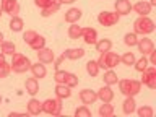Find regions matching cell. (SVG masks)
<instances>
[{
    "instance_id": "6da1fadb",
    "label": "cell",
    "mask_w": 156,
    "mask_h": 117,
    "mask_svg": "<svg viewBox=\"0 0 156 117\" xmlns=\"http://www.w3.org/2000/svg\"><path fill=\"white\" fill-rule=\"evenodd\" d=\"M154 21L150 16H138L133 23V33L141 34V36H148L154 31Z\"/></svg>"
},
{
    "instance_id": "7a4b0ae2",
    "label": "cell",
    "mask_w": 156,
    "mask_h": 117,
    "mask_svg": "<svg viewBox=\"0 0 156 117\" xmlns=\"http://www.w3.org/2000/svg\"><path fill=\"white\" fill-rule=\"evenodd\" d=\"M96 62H98V65H99V68L109 70V68H115L120 63V55L117 52L107 51V52H102Z\"/></svg>"
},
{
    "instance_id": "3957f363",
    "label": "cell",
    "mask_w": 156,
    "mask_h": 117,
    "mask_svg": "<svg viewBox=\"0 0 156 117\" xmlns=\"http://www.w3.org/2000/svg\"><path fill=\"white\" fill-rule=\"evenodd\" d=\"M119 90L124 96H136L138 93L141 91V83L138 80H129V78H125V80H119Z\"/></svg>"
},
{
    "instance_id": "277c9868",
    "label": "cell",
    "mask_w": 156,
    "mask_h": 117,
    "mask_svg": "<svg viewBox=\"0 0 156 117\" xmlns=\"http://www.w3.org/2000/svg\"><path fill=\"white\" fill-rule=\"evenodd\" d=\"M10 67H12V72H15V73H24V72L29 70V67H31V60H29L26 55H23V54L15 52L12 55Z\"/></svg>"
},
{
    "instance_id": "5b68a950",
    "label": "cell",
    "mask_w": 156,
    "mask_h": 117,
    "mask_svg": "<svg viewBox=\"0 0 156 117\" xmlns=\"http://www.w3.org/2000/svg\"><path fill=\"white\" fill-rule=\"evenodd\" d=\"M23 41L31 49H34V51H39V49L46 47V37L37 34L36 31H26L23 34Z\"/></svg>"
},
{
    "instance_id": "8992f818",
    "label": "cell",
    "mask_w": 156,
    "mask_h": 117,
    "mask_svg": "<svg viewBox=\"0 0 156 117\" xmlns=\"http://www.w3.org/2000/svg\"><path fill=\"white\" fill-rule=\"evenodd\" d=\"M42 112H46L47 115H60L62 114V99L58 98H52L42 102Z\"/></svg>"
},
{
    "instance_id": "52a82bcc",
    "label": "cell",
    "mask_w": 156,
    "mask_h": 117,
    "mask_svg": "<svg viewBox=\"0 0 156 117\" xmlns=\"http://www.w3.org/2000/svg\"><path fill=\"white\" fill-rule=\"evenodd\" d=\"M119 20H120V15L117 12H101L98 15V21H99V24L104 28L114 26V24L119 23Z\"/></svg>"
},
{
    "instance_id": "ba28073f",
    "label": "cell",
    "mask_w": 156,
    "mask_h": 117,
    "mask_svg": "<svg viewBox=\"0 0 156 117\" xmlns=\"http://www.w3.org/2000/svg\"><path fill=\"white\" fill-rule=\"evenodd\" d=\"M141 85L148 86L150 90H154L156 88V68L154 67H146L143 72H141Z\"/></svg>"
},
{
    "instance_id": "9c48e42d",
    "label": "cell",
    "mask_w": 156,
    "mask_h": 117,
    "mask_svg": "<svg viewBox=\"0 0 156 117\" xmlns=\"http://www.w3.org/2000/svg\"><path fill=\"white\" fill-rule=\"evenodd\" d=\"M2 2V12L3 13H8L10 16H16L20 13V3L18 0H0Z\"/></svg>"
},
{
    "instance_id": "30bf717a",
    "label": "cell",
    "mask_w": 156,
    "mask_h": 117,
    "mask_svg": "<svg viewBox=\"0 0 156 117\" xmlns=\"http://www.w3.org/2000/svg\"><path fill=\"white\" fill-rule=\"evenodd\" d=\"M78 98H80V101H81L85 106H91V104H94V102L98 101L96 91L90 90V88H86V90H81L80 94H78Z\"/></svg>"
},
{
    "instance_id": "8fae6325",
    "label": "cell",
    "mask_w": 156,
    "mask_h": 117,
    "mask_svg": "<svg viewBox=\"0 0 156 117\" xmlns=\"http://www.w3.org/2000/svg\"><path fill=\"white\" fill-rule=\"evenodd\" d=\"M151 10H153V7H151L150 2H136L135 5H132V12H135L138 16H148V15L151 13Z\"/></svg>"
},
{
    "instance_id": "7c38bea8",
    "label": "cell",
    "mask_w": 156,
    "mask_h": 117,
    "mask_svg": "<svg viewBox=\"0 0 156 117\" xmlns=\"http://www.w3.org/2000/svg\"><path fill=\"white\" fill-rule=\"evenodd\" d=\"M136 47H138V51H140L141 55H148L151 51H154V42L151 41L150 37H143V39H138Z\"/></svg>"
},
{
    "instance_id": "4fadbf2b",
    "label": "cell",
    "mask_w": 156,
    "mask_h": 117,
    "mask_svg": "<svg viewBox=\"0 0 156 117\" xmlns=\"http://www.w3.org/2000/svg\"><path fill=\"white\" fill-rule=\"evenodd\" d=\"M96 94H98V99H101L102 102H112V99H114V91H112L109 85H104L102 88H99L96 91Z\"/></svg>"
},
{
    "instance_id": "5bb4252c",
    "label": "cell",
    "mask_w": 156,
    "mask_h": 117,
    "mask_svg": "<svg viewBox=\"0 0 156 117\" xmlns=\"http://www.w3.org/2000/svg\"><path fill=\"white\" fill-rule=\"evenodd\" d=\"M81 37H83V41H85L86 44H91V46H94L96 41H98V31L94 28H83V31H81Z\"/></svg>"
},
{
    "instance_id": "9a60e30c",
    "label": "cell",
    "mask_w": 156,
    "mask_h": 117,
    "mask_svg": "<svg viewBox=\"0 0 156 117\" xmlns=\"http://www.w3.org/2000/svg\"><path fill=\"white\" fill-rule=\"evenodd\" d=\"M114 8H115L114 12H117L120 16H125V15H129L132 12V3L129 0H115Z\"/></svg>"
},
{
    "instance_id": "2e32d148",
    "label": "cell",
    "mask_w": 156,
    "mask_h": 117,
    "mask_svg": "<svg viewBox=\"0 0 156 117\" xmlns=\"http://www.w3.org/2000/svg\"><path fill=\"white\" fill-rule=\"evenodd\" d=\"M37 58H39V62L41 63H52L54 62V58H55V55H54V52L51 51V49H47V47H42V49H39L37 51Z\"/></svg>"
},
{
    "instance_id": "e0dca14e",
    "label": "cell",
    "mask_w": 156,
    "mask_h": 117,
    "mask_svg": "<svg viewBox=\"0 0 156 117\" xmlns=\"http://www.w3.org/2000/svg\"><path fill=\"white\" fill-rule=\"evenodd\" d=\"M29 72L33 73L34 78H37V80H41V78H44L47 75V70H46V65L41 62L37 63H31V67H29Z\"/></svg>"
},
{
    "instance_id": "ac0fdd59",
    "label": "cell",
    "mask_w": 156,
    "mask_h": 117,
    "mask_svg": "<svg viewBox=\"0 0 156 117\" xmlns=\"http://www.w3.org/2000/svg\"><path fill=\"white\" fill-rule=\"evenodd\" d=\"M136 109V102H135V98L133 96H125V101L122 102V111H124L125 115H130L133 114Z\"/></svg>"
},
{
    "instance_id": "d6986e66",
    "label": "cell",
    "mask_w": 156,
    "mask_h": 117,
    "mask_svg": "<svg viewBox=\"0 0 156 117\" xmlns=\"http://www.w3.org/2000/svg\"><path fill=\"white\" fill-rule=\"evenodd\" d=\"M42 112V102H39V99L31 98L28 101V114L29 115H39Z\"/></svg>"
},
{
    "instance_id": "ffe728a7",
    "label": "cell",
    "mask_w": 156,
    "mask_h": 117,
    "mask_svg": "<svg viewBox=\"0 0 156 117\" xmlns=\"http://www.w3.org/2000/svg\"><path fill=\"white\" fill-rule=\"evenodd\" d=\"M83 55H85V49H81V47L67 49V51L63 52V57L68 58V60H80Z\"/></svg>"
},
{
    "instance_id": "44dd1931",
    "label": "cell",
    "mask_w": 156,
    "mask_h": 117,
    "mask_svg": "<svg viewBox=\"0 0 156 117\" xmlns=\"http://www.w3.org/2000/svg\"><path fill=\"white\" fill-rule=\"evenodd\" d=\"M24 88H26V91L31 96H36L39 93V81H37V78H34V76L28 78V80L24 81Z\"/></svg>"
},
{
    "instance_id": "7402d4cb",
    "label": "cell",
    "mask_w": 156,
    "mask_h": 117,
    "mask_svg": "<svg viewBox=\"0 0 156 117\" xmlns=\"http://www.w3.org/2000/svg\"><path fill=\"white\" fill-rule=\"evenodd\" d=\"M55 96L58 98V99H68V98L72 96V88L70 86H67V85H58L55 86Z\"/></svg>"
},
{
    "instance_id": "603a6c76",
    "label": "cell",
    "mask_w": 156,
    "mask_h": 117,
    "mask_svg": "<svg viewBox=\"0 0 156 117\" xmlns=\"http://www.w3.org/2000/svg\"><path fill=\"white\" fill-rule=\"evenodd\" d=\"M102 81H104V85H117V81H119V78H117V73L114 72V68H109V70H104V75H102Z\"/></svg>"
},
{
    "instance_id": "cb8c5ba5",
    "label": "cell",
    "mask_w": 156,
    "mask_h": 117,
    "mask_svg": "<svg viewBox=\"0 0 156 117\" xmlns=\"http://www.w3.org/2000/svg\"><path fill=\"white\" fill-rule=\"evenodd\" d=\"M81 10L80 8H70V10H68V12L65 13V21L67 23H78V20H80L81 18Z\"/></svg>"
},
{
    "instance_id": "d4e9b609",
    "label": "cell",
    "mask_w": 156,
    "mask_h": 117,
    "mask_svg": "<svg viewBox=\"0 0 156 117\" xmlns=\"http://www.w3.org/2000/svg\"><path fill=\"white\" fill-rule=\"evenodd\" d=\"M10 73H12V67H10L3 54H0V78H7Z\"/></svg>"
},
{
    "instance_id": "484cf974",
    "label": "cell",
    "mask_w": 156,
    "mask_h": 117,
    "mask_svg": "<svg viewBox=\"0 0 156 117\" xmlns=\"http://www.w3.org/2000/svg\"><path fill=\"white\" fill-rule=\"evenodd\" d=\"M96 51L99 52V54H102V52H107V51H111L112 49V41L111 39H99V41H96Z\"/></svg>"
},
{
    "instance_id": "4316f807",
    "label": "cell",
    "mask_w": 156,
    "mask_h": 117,
    "mask_svg": "<svg viewBox=\"0 0 156 117\" xmlns=\"http://www.w3.org/2000/svg\"><path fill=\"white\" fill-rule=\"evenodd\" d=\"M8 26H10V29H12L13 33H20V31H23L24 23H23V20L16 15V16H12V20H10V23H8Z\"/></svg>"
},
{
    "instance_id": "83f0119b",
    "label": "cell",
    "mask_w": 156,
    "mask_h": 117,
    "mask_svg": "<svg viewBox=\"0 0 156 117\" xmlns=\"http://www.w3.org/2000/svg\"><path fill=\"white\" fill-rule=\"evenodd\" d=\"M98 114L101 117H112L114 115V106L111 102H102V106L98 109Z\"/></svg>"
},
{
    "instance_id": "f1b7e54d",
    "label": "cell",
    "mask_w": 156,
    "mask_h": 117,
    "mask_svg": "<svg viewBox=\"0 0 156 117\" xmlns=\"http://www.w3.org/2000/svg\"><path fill=\"white\" fill-rule=\"evenodd\" d=\"M58 8H60V3H58L57 0H54L51 5H47L46 8L41 10V15H42V16H51V15H54V13L58 12Z\"/></svg>"
},
{
    "instance_id": "f546056e",
    "label": "cell",
    "mask_w": 156,
    "mask_h": 117,
    "mask_svg": "<svg viewBox=\"0 0 156 117\" xmlns=\"http://www.w3.org/2000/svg\"><path fill=\"white\" fill-rule=\"evenodd\" d=\"M81 31H83V28L78 26V23H72L67 33H68V37L70 39H80L81 37Z\"/></svg>"
},
{
    "instance_id": "4dcf8cb0",
    "label": "cell",
    "mask_w": 156,
    "mask_h": 117,
    "mask_svg": "<svg viewBox=\"0 0 156 117\" xmlns=\"http://www.w3.org/2000/svg\"><path fill=\"white\" fill-rule=\"evenodd\" d=\"M0 49H2L3 55H13V54L16 52V46H15L13 42H10V41H3L2 44H0Z\"/></svg>"
},
{
    "instance_id": "1f68e13d",
    "label": "cell",
    "mask_w": 156,
    "mask_h": 117,
    "mask_svg": "<svg viewBox=\"0 0 156 117\" xmlns=\"http://www.w3.org/2000/svg\"><path fill=\"white\" fill-rule=\"evenodd\" d=\"M99 70H101V68H99V65H98L96 60H90L86 63V72H88V75H90V76H93V78L98 76V75H99Z\"/></svg>"
},
{
    "instance_id": "d6a6232c",
    "label": "cell",
    "mask_w": 156,
    "mask_h": 117,
    "mask_svg": "<svg viewBox=\"0 0 156 117\" xmlns=\"http://www.w3.org/2000/svg\"><path fill=\"white\" fill-rule=\"evenodd\" d=\"M135 112L138 117H153L154 115V111L151 106H141L138 109H135Z\"/></svg>"
},
{
    "instance_id": "836d02e7",
    "label": "cell",
    "mask_w": 156,
    "mask_h": 117,
    "mask_svg": "<svg viewBox=\"0 0 156 117\" xmlns=\"http://www.w3.org/2000/svg\"><path fill=\"white\" fill-rule=\"evenodd\" d=\"M148 58H146V55H141V58H135V63H133V67H135V70L136 72H143L146 67H148Z\"/></svg>"
},
{
    "instance_id": "e575fe53",
    "label": "cell",
    "mask_w": 156,
    "mask_h": 117,
    "mask_svg": "<svg viewBox=\"0 0 156 117\" xmlns=\"http://www.w3.org/2000/svg\"><path fill=\"white\" fill-rule=\"evenodd\" d=\"M124 42H125V46H129V47L136 46V42H138V34H135V33H127L125 36H124Z\"/></svg>"
},
{
    "instance_id": "d590c367",
    "label": "cell",
    "mask_w": 156,
    "mask_h": 117,
    "mask_svg": "<svg viewBox=\"0 0 156 117\" xmlns=\"http://www.w3.org/2000/svg\"><path fill=\"white\" fill-rule=\"evenodd\" d=\"M63 85H67V86H70V88H75L78 85V76L75 75V73H72V72H67V76H65Z\"/></svg>"
},
{
    "instance_id": "8d00e7d4",
    "label": "cell",
    "mask_w": 156,
    "mask_h": 117,
    "mask_svg": "<svg viewBox=\"0 0 156 117\" xmlns=\"http://www.w3.org/2000/svg\"><path fill=\"white\" fill-rule=\"evenodd\" d=\"M120 63H124V65H127V67L133 65V63H135V55L132 52L122 54V55H120Z\"/></svg>"
},
{
    "instance_id": "74e56055",
    "label": "cell",
    "mask_w": 156,
    "mask_h": 117,
    "mask_svg": "<svg viewBox=\"0 0 156 117\" xmlns=\"http://www.w3.org/2000/svg\"><path fill=\"white\" fill-rule=\"evenodd\" d=\"M75 117H91V111L88 109V106H80V107H76L75 109V114H73Z\"/></svg>"
},
{
    "instance_id": "f35d334b",
    "label": "cell",
    "mask_w": 156,
    "mask_h": 117,
    "mask_svg": "<svg viewBox=\"0 0 156 117\" xmlns=\"http://www.w3.org/2000/svg\"><path fill=\"white\" fill-rule=\"evenodd\" d=\"M54 2V0H34V3H36V7H39V8H46L47 5H51Z\"/></svg>"
},
{
    "instance_id": "ab89813d",
    "label": "cell",
    "mask_w": 156,
    "mask_h": 117,
    "mask_svg": "<svg viewBox=\"0 0 156 117\" xmlns=\"http://www.w3.org/2000/svg\"><path fill=\"white\" fill-rule=\"evenodd\" d=\"M63 60H65V57H63V54H62V55L60 57H57V58H54V68H55V70H58V68H60V63L63 62Z\"/></svg>"
},
{
    "instance_id": "60d3db41",
    "label": "cell",
    "mask_w": 156,
    "mask_h": 117,
    "mask_svg": "<svg viewBox=\"0 0 156 117\" xmlns=\"http://www.w3.org/2000/svg\"><path fill=\"white\" fill-rule=\"evenodd\" d=\"M148 55H150V57H148V62H151V63L154 65V63H156V51H151Z\"/></svg>"
},
{
    "instance_id": "b9f144b4",
    "label": "cell",
    "mask_w": 156,
    "mask_h": 117,
    "mask_svg": "<svg viewBox=\"0 0 156 117\" xmlns=\"http://www.w3.org/2000/svg\"><path fill=\"white\" fill-rule=\"evenodd\" d=\"M75 2H76V0H58V3H60V5H72Z\"/></svg>"
},
{
    "instance_id": "7bdbcfd3",
    "label": "cell",
    "mask_w": 156,
    "mask_h": 117,
    "mask_svg": "<svg viewBox=\"0 0 156 117\" xmlns=\"http://www.w3.org/2000/svg\"><path fill=\"white\" fill-rule=\"evenodd\" d=\"M3 41H5V39H3V33H2V31H0V44H2Z\"/></svg>"
},
{
    "instance_id": "ee69618b",
    "label": "cell",
    "mask_w": 156,
    "mask_h": 117,
    "mask_svg": "<svg viewBox=\"0 0 156 117\" xmlns=\"http://www.w3.org/2000/svg\"><path fill=\"white\" fill-rule=\"evenodd\" d=\"M150 3H151V7H154V5H156V0H150Z\"/></svg>"
},
{
    "instance_id": "f6af8a7d",
    "label": "cell",
    "mask_w": 156,
    "mask_h": 117,
    "mask_svg": "<svg viewBox=\"0 0 156 117\" xmlns=\"http://www.w3.org/2000/svg\"><path fill=\"white\" fill-rule=\"evenodd\" d=\"M2 15H3V12H2V8H0V18H2Z\"/></svg>"
},
{
    "instance_id": "bcb514c9",
    "label": "cell",
    "mask_w": 156,
    "mask_h": 117,
    "mask_svg": "<svg viewBox=\"0 0 156 117\" xmlns=\"http://www.w3.org/2000/svg\"><path fill=\"white\" fill-rule=\"evenodd\" d=\"M0 104H2V96H0Z\"/></svg>"
}]
</instances>
